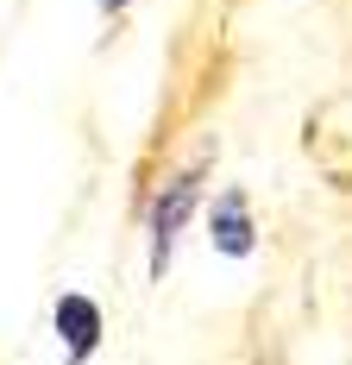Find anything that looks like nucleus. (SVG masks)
<instances>
[{
    "mask_svg": "<svg viewBox=\"0 0 352 365\" xmlns=\"http://www.w3.org/2000/svg\"><path fill=\"white\" fill-rule=\"evenodd\" d=\"M57 328L70 340V359H88L95 340H101V309H95L88 296H63V302H57Z\"/></svg>",
    "mask_w": 352,
    "mask_h": 365,
    "instance_id": "f03ea898",
    "label": "nucleus"
},
{
    "mask_svg": "<svg viewBox=\"0 0 352 365\" xmlns=\"http://www.w3.org/2000/svg\"><path fill=\"white\" fill-rule=\"evenodd\" d=\"M101 6H107V13H120V6H126V0H101Z\"/></svg>",
    "mask_w": 352,
    "mask_h": 365,
    "instance_id": "20e7f679",
    "label": "nucleus"
},
{
    "mask_svg": "<svg viewBox=\"0 0 352 365\" xmlns=\"http://www.w3.org/2000/svg\"><path fill=\"white\" fill-rule=\"evenodd\" d=\"M195 189H202L195 177H176L170 195L151 208V271H164V264H170L176 233H182V227H189V215H195Z\"/></svg>",
    "mask_w": 352,
    "mask_h": 365,
    "instance_id": "f257e3e1",
    "label": "nucleus"
},
{
    "mask_svg": "<svg viewBox=\"0 0 352 365\" xmlns=\"http://www.w3.org/2000/svg\"><path fill=\"white\" fill-rule=\"evenodd\" d=\"M214 246L227 258L252 252V215H246V195L233 189V195H220V208H214Z\"/></svg>",
    "mask_w": 352,
    "mask_h": 365,
    "instance_id": "7ed1b4c3",
    "label": "nucleus"
}]
</instances>
